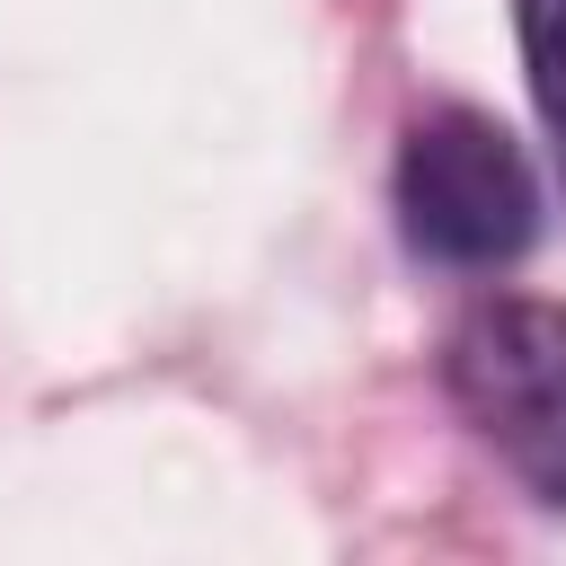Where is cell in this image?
I'll return each instance as SVG.
<instances>
[{
  "instance_id": "obj_3",
  "label": "cell",
  "mask_w": 566,
  "mask_h": 566,
  "mask_svg": "<svg viewBox=\"0 0 566 566\" xmlns=\"http://www.w3.org/2000/svg\"><path fill=\"white\" fill-rule=\"evenodd\" d=\"M513 35H522L539 124L557 133V159H566V0H513Z\"/></svg>"
},
{
  "instance_id": "obj_1",
  "label": "cell",
  "mask_w": 566,
  "mask_h": 566,
  "mask_svg": "<svg viewBox=\"0 0 566 566\" xmlns=\"http://www.w3.org/2000/svg\"><path fill=\"white\" fill-rule=\"evenodd\" d=\"M389 203H398L407 248L433 265H460V274H495L539 239V168L478 106H442V115L407 124Z\"/></svg>"
},
{
  "instance_id": "obj_2",
  "label": "cell",
  "mask_w": 566,
  "mask_h": 566,
  "mask_svg": "<svg viewBox=\"0 0 566 566\" xmlns=\"http://www.w3.org/2000/svg\"><path fill=\"white\" fill-rule=\"evenodd\" d=\"M442 389L539 504H566V301H478L442 336Z\"/></svg>"
}]
</instances>
